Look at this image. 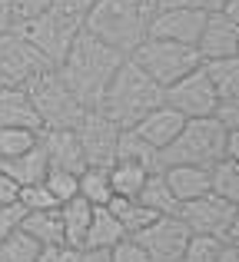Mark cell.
<instances>
[{
  "label": "cell",
  "instance_id": "obj_27",
  "mask_svg": "<svg viewBox=\"0 0 239 262\" xmlns=\"http://www.w3.org/2000/svg\"><path fill=\"white\" fill-rule=\"evenodd\" d=\"M77 196H83L90 206H106L113 199L110 189V176L106 166H83L77 173Z\"/></svg>",
  "mask_w": 239,
  "mask_h": 262
},
{
  "label": "cell",
  "instance_id": "obj_40",
  "mask_svg": "<svg viewBox=\"0 0 239 262\" xmlns=\"http://www.w3.org/2000/svg\"><path fill=\"white\" fill-rule=\"evenodd\" d=\"M97 4V0H50V7H57V10H63V13H73V17H80L83 20L86 17V10Z\"/></svg>",
  "mask_w": 239,
  "mask_h": 262
},
{
  "label": "cell",
  "instance_id": "obj_39",
  "mask_svg": "<svg viewBox=\"0 0 239 262\" xmlns=\"http://www.w3.org/2000/svg\"><path fill=\"white\" fill-rule=\"evenodd\" d=\"M47 7H50V0H10V10H13V20H17V24L37 17V13L47 10Z\"/></svg>",
  "mask_w": 239,
  "mask_h": 262
},
{
  "label": "cell",
  "instance_id": "obj_16",
  "mask_svg": "<svg viewBox=\"0 0 239 262\" xmlns=\"http://www.w3.org/2000/svg\"><path fill=\"white\" fill-rule=\"evenodd\" d=\"M183 123H186V116L176 113L173 106H166V103H160V106H153L149 113H143L129 129H133L136 136H143L149 146L166 149L169 143H173V136L183 129Z\"/></svg>",
  "mask_w": 239,
  "mask_h": 262
},
{
  "label": "cell",
  "instance_id": "obj_25",
  "mask_svg": "<svg viewBox=\"0 0 239 262\" xmlns=\"http://www.w3.org/2000/svg\"><path fill=\"white\" fill-rule=\"evenodd\" d=\"M106 209L120 219V226H123L126 236H136L140 229H146V226L156 219L153 209H146L140 199H129V196H113L110 203H106Z\"/></svg>",
  "mask_w": 239,
  "mask_h": 262
},
{
  "label": "cell",
  "instance_id": "obj_35",
  "mask_svg": "<svg viewBox=\"0 0 239 262\" xmlns=\"http://www.w3.org/2000/svg\"><path fill=\"white\" fill-rule=\"evenodd\" d=\"M209 116L226 129H239V96H220Z\"/></svg>",
  "mask_w": 239,
  "mask_h": 262
},
{
  "label": "cell",
  "instance_id": "obj_1",
  "mask_svg": "<svg viewBox=\"0 0 239 262\" xmlns=\"http://www.w3.org/2000/svg\"><path fill=\"white\" fill-rule=\"evenodd\" d=\"M123 57L126 53H120L117 47L103 43L100 37H93L90 30L80 27L67 57L57 63V73L63 77V83L70 86V93L77 96L80 106L90 110V106H100V96L110 83L113 70L123 63Z\"/></svg>",
  "mask_w": 239,
  "mask_h": 262
},
{
  "label": "cell",
  "instance_id": "obj_2",
  "mask_svg": "<svg viewBox=\"0 0 239 262\" xmlns=\"http://www.w3.org/2000/svg\"><path fill=\"white\" fill-rule=\"evenodd\" d=\"M153 13V0H97L83 17V30L117 47L120 53H129L146 37Z\"/></svg>",
  "mask_w": 239,
  "mask_h": 262
},
{
  "label": "cell",
  "instance_id": "obj_13",
  "mask_svg": "<svg viewBox=\"0 0 239 262\" xmlns=\"http://www.w3.org/2000/svg\"><path fill=\"white\" fill-rule=\"evenodd\" d=\"M206 10L203 7H173V10H160L153 13L146 27V37H160V40H173V43H186L196 47L203 30Z\"/></svg>",
  "mask_w": 239,
  "mask_h": 262
},
{
  "label": "cell",
  "instance_id": "obj_36",
  "mask_svg": "<svg viewBox=\"0 0 239 262\" xmlns=\"http://www.w3.org/2000/svg\"><path fill=\"white\" fill-rule=\"evenodd\" d=\"M110 262H153V259L143 252V246L133 236H126L117 246H110Z\"/></svg>",
  "mask_w": 239,
  "mask_h": 262
},
{
  "label": "cell",
  "instance_id": "obj_46",
  "mask_svg": "<svg viewBox=\"0 0 239 262\" xmlns=\"http://www.w3.org/2000/svg\"><path fill=\"white\" fill-rule=\"evenodd\" d=\"M193 4H196V7H203V10H220L226 0H193Z\"/></svg>",
  "mask_w": 239,
  "mask_h": 262
},
{
  "label": "cell",
  "instance_id": "obj_44",
  "mask_svg": "<svg viewBox=\"0 0 239 262\" xmlns=\"http://www.w3.org/2000/svg\"><path fill=\"white\" fill-rule=\"evenodd\" d=\"M216 262H239V249H236V243H223V246H220V256H216Z\"/></svg>",
  "mask_w": 239,
  "mask_h": 262
},
{
  "label": "cell",
  "instance_id": "obj_4",
  "mask_svg": "<svg viewBox=\"0 0 239 262\" xmlns=\"http://www.w3.org/2000/svg\"><path fill=\"white\" fill-rule=\"evenodd\" d=\"M226 156V126L213 116H193L183 123L166 149H160V166L169 163H193V166H213Z\"/></svg>",
  "mask_w": 239,
  "mask_h": 262
},
{
  "label": "cell",
  "instance_id": "obj_14",
  "mask_svg": "<svg viewBox=\"0 0 239 262\" xmlns=\"http://www.w3.org/2000/svg\"><path fill=\"white\" fill-rule=\"evenodd\" d=\"M196 50L203 60H216V57H236L239 53V20L226 17L223 10H206L203 20Z\"/></svg>",
  "mask_w": 239,
  "mask_h": 262
},
{
  "label": "cell",
  "instance_id": "obj_42",
  "mask_svg": "<svg viewBox=\"0 0 239 262\" xmlns=\"http://www.w3.org/2000/svg\"><path fill=\"white\" fill-rule=\"evenodd\" d=\"M17 20H13V10H10V0H0V33L13 30Z\"/></svg>",
  "mask_w": 239,
  "mask_h": 262
},
{
  "label": "cell",
  "instance_id": "obj_9",
  "mask_svg": "<svg viewBox=\"0 0 239 262\" xmlns=\"http://www.w3.org/2000/svg\"><path fill=\"white\" fill-rule=\"evenodd\" d=\"M73 133L80 140L86 166H110L117 160V140L123 133L120 123H113L100 106H90L80 113V120L73 123Z\"/></svg>",
  "mask_w": 239,
  "mask_h": 262
},
{
  "label": "cell",
  "instance_id": "obj_34",
  "mask_svg": "<svg viewBox=\"0 0 239 262\" xmlns=\"http://www.w3.org/2000/svg\"><path fill=\"white\" fill-rule=\"evenodd\" d=\"M17 203L24 206L27 212H33V209H53V196H50V189L44 186V179L40 183H27V186H20V192H17Z\"/></svg>",
  "mask_w": 239,
  "mask_h": 262
},
{
  "label": "cell",
  "instance_id": "obj_5",
  "mask_svg": "<svg viewBox=\"0 0 239 262\" xmlns=\"http://www.w3.org/2000/svg\"><path fill=\"white\" fill-rule=\"evenodd\" d=\"M143 73H146L153 83L169 86L183 77V73L196 70L203 63L200 50L186 43H173V40H160V37H143L133 50L126 53Z\"/></svg>",
  "mask_w": 239,
  "mask_h": 262
},
{
  "label": "cell",
  "instance_id": "obj_3",
  "mask_svg": "<svg viewBox=\"0 0 239 262\" xmlns=\"http://www.w3.org/2000/svg\"><path fill=\"white\" fill-rule=\"evenodd\" d=\"M160 103H163V86L153 83L129 57H123V63L113 70L110 83L100 96V110L113 123H120L123 129H129L143 113H149Z\"/></svg>",
  "mask_w": 239,
  "mask_h": 262
},
{
  "label": "cell",
  "instance_id": "obj_37",
  "mask_svg": "<svg viewBox=\"0 0 239 262\" xmlns=\"http://www.w3.org/2000/svg\"><path fill=\"white\" fill-rule=\"evenodd\" d=\"M80 252L77 246H67V243H50V246H40L37 259L33 262H80Z\"/></svg>",
  "mask_w": 239,
  "mask_h": 262
},
{
  "label": "cell",
  "instance_id": "obj_6",
  "mask_svg": "<svg viewBox=\"0 0 239 262\" xmlns=\"http://www.w3.org/2000/svg\"><path fill=\"white\" fill-rule=\"evenodd\" d=\"M27 96H30L33 110L40 116L44 129H67L80 120L83 106L77 103V96L70 93V86L63 83V77L57 73V67H47L37 77L27 80Z\"/></svg>",
  "mask_w": 239,
  "mask_h": 262
},
{
  "label": "cell",
  "instance_id": "obj_23",
  "mask_svg": "<svg viewBox=\"0 0 239 262\" xmlns=\"http://www.w3.org/2000/svg\"><path fill=\"white\" fill-rule=\"evenodd\" d=\"M0 169H4V173H10L20 186H27V183H40V179L47 176V169H50V166H47L44 146L37 143L33 149L13 156V160H0Z\"/></svg>",
  "mask_w": 239,
  "mask_h": 262
},
{
  "label": "cell",
  "instance_id": "obj_15",
  "mask_svg": "<svg viewBox=\"0 0 239 262\" xmlns=\"http://www.w3.org/2000/svg\"><path fill=\"white\" fill-rule=\"evenodd\" d=\"M40 146H44L47 166L50 169H67V173H80L86 166L83 149H80V140L73 133V126L67 129H44L40 133Z\"/></svg>",
  "mask_w": 239,
  "mask_h": 262
},
{
  "label": "cell",
  "instance_id": "obj_18",
  "mask_svg": "<svg viewBox=\"0 0 239 262\" xmlns=\"http://www.w3.org/2000/svg\"><path fill=\"white\" fill-rule=\"evenodd\" d=\"M0 126L44 129L30 96H27V86H0Z\"/></svg>",
  "mask_w": 239,
  "mask_h": 262
},
{
  "label": "cell",
  "instance_id": "obj_8",
  "mask_svg": "<svg viewBox=\"0 0 239 262\" xmlns=\"http://www.w3.org/2000/svg\"><path fill=\"white\" fill-rule=\"evenodd\" d=\"M80 27H83V20H80V17L63 13V10H57V7H47V10H40L37 17L17 24L13 30L24 33V37L30 40V43L37 47V50L44 53L53 67H57L60 60L67 57V50H70L73 37L80 33Z\"/></svg>",
  "mask_w": 239,
  "mask_h": 262
},
{
  "label": "cell",
  "instance_id": "obj_21",
  "mask_svg": "<svg viewBox=\"0 0 239 262\" xmlns=\"http://www.w3.org/2000/svg\"><path fill=\"white\" fill-rule=\"evenodd\" d=\"M90 216H93V206L83 196H73L67 203H60V223H63V243L67 246L83 249V236H86V226H90Z\"/></svg>",
  "mask_w": 239,
  "mask_h": 262
},
{
  "label": "cell",
  "instance_id": "obj_33",
  "mask_svg": "<svg viewBox=\"0 0 239 262\" xmlns=\"http://www.w3.org/2000/svg\"><path fill=\"white\" fill-rule=\"evenodd\" d=\"M220 239L213 236H189L186 249H183L180 262H216V256H220Z\"/></svg>",
  "mask_w": 239,
  "mask_h": 262
},
{
  "label": "cell",
  "instance_id": "obj_17",
  "mask_svg": "<svg viewBox=\"0 0 239 262\" xmlns=\"http://www.w3.org/2000/svg\"><path fill=\"white\" fill-rule=\"evenodd\" d=\"M166 179L169 192L176 196V203L196 199L203 192H209V166H193V163H169L160 169Z\"/></svg>",
  "mask_w": 239,
  "mask_h": 262
},
{
  "label": "cell",
  "instance_id": "obj_29",
  "mask_svg": "<svg viewBox=\"0 0 239 262\" xmlns=\"http://www.w3.org/2000/svg\"><path fill=\"white\" fill-rule=\"evenodd\" d=\"M106 176H110V189H113V196H129V199H136V192H140V186L146 183V169H140V166H133V163H110L106 166Z\"/></svg>",
  "mask_w": 239,
  "mask_h": 262
},
{
  "label": "cell",
  "instance_id": "obj_22",
  "mask_svg": "<svg viewBox=\"0 0 239 262\" xmlns=\"http://www.w3.org/2000/svg\"><path fill=\"white\" fill-rule=\"evenodd\" d=\"M20 229H24L30 239H37L40 246L63 243V223H60V206H53V209H33V212H24V223H20Z\"/></svg>",
  "mask_w": 239,
  "mask_h": 262
},
{
  "label": "cell",
  "instance_id": "obj_43",
  "mask_svg": "<svg viewBox=\"0 0 239 262\" xmlns=\"http://www.w3.org/2000/svg\"><path fill=\"white\" fill-rule=\"evenodd\" d=\"M80 262H110V249H83Z\"/></svg>",
  "mask_w": 239,
  "mask_h": 262
},
{
  "label": "cell",
  "instance_id": "obj_28",
  "mask_svg": "<svg viewBox=\"0 0 239 262\" xmlns=\"http://www.w3.org/2000/svg\"><path fill=\"white\" fill-rule=\"evenodd\" d=\"M209 192L229 199V203H239V160H216L209 166Z\"/></svg>",
  "mask_w": 239,
  "mask_h": 262
},
{
  "label": "cell",
  "instance_id": "obj_19",
  "mask_svg": "<svg viewBox=\"0 0 239 262\" xmlns=\"http://www.w3.org/2000/svg\"><path fill=\"white\" fill-rule=\"evenodd\" d=\"M120 239H126L120 219L113 216L106 206H93L90 226H86V236H83V249H110Z\"/></svg>",
  "mask_w": 239,
  "mask_h": 262
},
{
  "label": "cell",
  "instance_id": "obj_41",
  "mask_svg": "<svg viewBox=\"0 0 239 262\" xmlns=\"http://www.w3.org/2000/svg\"><path fill=\"white\" fill-rule=\"evenodd\" d=\"M17 192H20V183L10 173H4V169H0V206L17 203Z\"/></svg>",
  "mask_w": 239,
  "mask_h": 262
},
{
  "label": "cell",
  "instance_id": "obj_47",
  "mask_svg": "<svg viewBox=\"0 0 239 262\" xmlns=\"http://www.w3.org/2000/svg\"><path fill=\"white\" fill-rule=\"evenodd\" d=\"M0 86H4V80H0Z\"/></svg>",
  "mask_w": 239,
  "mask_h": 262
},
{
  "label": "cell",
  "instance_id": "obj_12",
  "mask_svg": "<svg viewBox=\"0 0 239 262\" xmlns=\"http://www.w3.org/2000/svg\"><path fill=\"white\" fill-rule=\"evenodd\" d=\"M189 236H193V232L186 229V223L173 212V216H156L153 223H149L146 229H140L133 239L143 246V252L153 262H180Z\"/></svg>",
  "mask_w": 239,
  "mask_h": 262
},
{
  "label": "cell",
  "instance_id": "obj_45",
  "mask_svg": "<svg viewBox=\"0 0 239 262\" xmlns=\"http://www.w3.org/2000/svg\"><path fill=\"white\" fill-rule=\"evenodd\" d=\"M173 7H196L193 0H153V10H173Z\"/></svg>",
  "mask_w": 239,
  "mask_h": 262
},
{
  "label": "cell",
  "instance_id": "obj_26",
  "mask_svg": "<svg viewBox=\"0 0 239 262\" xmlns=\"http://www.w3.org/2000/svg\"><path fill=\"white\" fill-rule=\"evenodd\" d=\"M136 199H140V203L146 206V209H153L156 216H173V212L180 209V203H176V196L169 192V186H166V179H163L160 169L146 176V183L140 186Z\"/></svg>",
  "mask_w": 239,
  "mask_h": 262
},
{
  "label": "cell",
  "instance_id": "obj_24",
  "mask_svg": "<svg viewBox=\"0 0 239 262\" xmlns=\"http://www.w3.org/2000/svg\"><path fill=\"white\" fill-rule=\"evenodd\" d=\"M203 73L213 83L216 96H239V53L236 57H216V60H203Z\"/></svg>",
  "mask_w": 239,
  "mask_h": 262
},
{
  "label": "cell",
  "instance_id": "obj_31",
  "mask_svg": "<svg viewBox=\"0 0 239 262\" xmlns=\"http://www.w3.org/2000/svg\"><path fill=\"white\" fill-rule=\"evenodd\" d=\"M37 252H40V243L30 239L24 229H17L7 239H0V262H33Z\"/></svg>",
  "mask_w": 239,
  "mask_h": 262
},
{
  "label": "cell",
  "instance_id": "obj_32",
  "mask_svg": "<svg viewBox=\"0 0 239 262\" xmlns=\"http://www.w3.org/2000/svg\"><path fill=\"white\" fill-rule=\"evenodd\" d=\"M44 186L50 189L53 203H67V199L77 196V173H67V169H47L44 176Z\"/></svg>",
  "mask_w": 239,
  "mask_h": 262
},
{
  "label": "cell",
  "instance_id": "obj_20",
  "mask_svg": "<svg viewBox=\"0 0 239 262\" xmlns=\"http://www.w3.org/2000/svg\"><path fill=\"white\" fill-rule=\"evenodd\" d=\"M117 160L120 163H133V166L146 169V173L163 169L160 166V149L149 146V143L143 140V136H136L133 129H123V133H120V140H117ZM117 160H113V163H117Z\"/></svg>",
  "mask_w": 239,
  "mask_h": 262
},
{
  "label": "cell",
  "instance_id": "obj_38",
  "mask_svg": "<svg viewBox=\"0 0 239 262\" xmlns=\"http://www.w3.org/2000/svg\"><path fill=\"white\" fill-rule=\"evenodd\" d=\"M24 206L20 203H7V206H0V239H7L10 232H17L20 229V223H24Z\"/></svg>",
  "mask_w": 239,
  "mask_h": 262
},
{
  "label": "cell",
  "instance_id": "obj_11",
  "mask_svg": "<svg viewBox=\"0 0 239 262\" xmlns=\"http://www.w3.org/2000/svg\"><path fill=\"white\" fill-rule=\"evenodd\" d=\"M216 90L213 83L206 80V73H203V67H196V70L183 73L176 83L163 86V103L166 106H173L176 113H183L186 120H193V116H209L216 106Z\"/></svg>",
  "mask_w": 239,
  "mask_h": 262
},
{
  "label": "cell",
  "instance_id": "obj_30",
  "mask_svg": "<svg viewBox=\"0 0 239 262\" xmlns=\"http://www.w3.org/2000/svg\"><path fill=\"white\" fill-rule=\"evenodd\" d=\"M44 129H27V126H0V160H13V156L27 153L40 143Z\"/></svg>",
  "mask_w": 239,
  "mask_h": 262
},
{
  "label": "cell",
  "instance_id": "obj_10",
  "mask_svg": "<svg viewBox=\"0 0 239 262\" xmlns=\"http://www.w3.org/2000/svg\"><path fill=\"white\" fill-rule=\"evenodd\" d=\"M53 67L24 33L7 30L0 33V80L4 86H24L30 77H37L40 70Z\"/></svg>",
  "mask_w": 239,
  "mask_h": 262
},
{
  "label": "cell",
  "instance_id": "obj_7",
  "mask_svg": "<svg viewBox=\"0 0 239 262\" xmlns=\"http://www.w3.org/2000/svg\"><path fill=\"white\" fill-rule=\"evenodd\" d=\"M176 216L186 223L193 236H213L220 243H239V203L216 196V192H203L196 199L180 203Z\"/></svg>",
  "mask_w": 239,
  "mask_h": 262
}]
</instances>
